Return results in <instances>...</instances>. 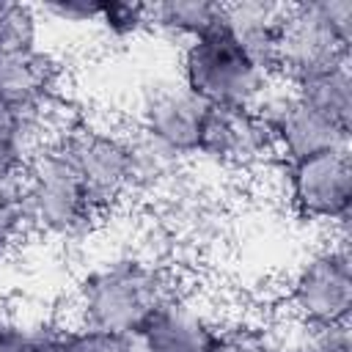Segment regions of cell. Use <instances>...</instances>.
<instances>
[{
    "mask_svg": "<svg viewBox=\"0 0 352 352\" xmlns=\"http://www.w3.org/2000/svg\"><path fill=\"white\" fill-rule=\"evenodd\" d=\"M352 41L344 38L322 14L319 0L289 3L275 44V80L300 85L341 63H349Z\"/></svg>",
    "mask_w": 352,
    "mask_h": 352,
    "instance_id": "cell-8",
    "label": "cell"
},
{
    "mask_svg": "<svg viewBox=\"0 0 352 352\" xmlns=\"http://www.w3.org/2000/svg\"><path fill=\"white\" fill-rule=\"evenodd\" d=\"M16 201L28 236H41L44 242H88L102 226V217L94 212L72 162L55 140L44 143L22 170Z\"/></svg>",
    "mask_w": 352,
    "mask_h": 352,
    "instance_id": "cell-2",
    "label": "cell"
},
{
    "mask_svg": "<svg viewBox=\"0 0 352 352\" xmlns=\"http://www.w3.org/2000/svg\"><path fill=\"white\" fill-rule=\"evenodd\" d=\"M94 30L110 41H138L148 36V3H99Z\"/></svg>",
    "mask_w": 352,
    "mask_h": 352,
    "instance_id": "cell-19",
    "label": "cell"
},
{
    "mask_svg": "<svg viewBox=\"0 0 352 352\" xmlns=\"http://www.w3.org/2000/svg\"><path fill=\"white\" fill-rule=\"evenodd\" d=\"M264 179L272 182L286 212L324 231L349 223L352 212V154L349 146L319 151L302 160L278 162Z\"/></svg>",
    "mask_w": 352,
    "mask_h": 352,
    "instance_id": "cell-5",
    "label": "cell"
},
{
    "mask_svg": "<svg viewBox=\"0 0 352 352\" xmlns=\"http://www.w3.org/2000/svg\"><path fill=\"white\" fill-rule=\"evenodd\" d=\"M223 3L212 0H165L148 3V36H160L176 50L220 25Z\"/></svg>",
    "mask_w": 352,
    "mask_h": 352,
    "instance_id": "cell-13",
    "label": "cell"
},
{
    "mask_svg": "<svg viewBox=\"0 0 352 352\" xmlns=\"http://www.w3.org/2000/svg\"><path fill=\"white\" fill-rule=\"evenodd\" d=\"M322 14L327 16V22L352 41V0H319Z\"/></svg>",
    "mask_w": 352,
    "mask_h": 352,
    "instance_id": "cell-22",
    "label": "cell"
},
{
    "mask_svg": "<svg viewBox=\"0 0 352 352\" xmlns=\"http://www.w3.org/2000/svg\"><path fill=\"white\" fill-rule=\"evenodd\" d=\"M217 352H280L275 319L253 311H217Z\"/></svg>",
    "mask_w": 352,
    "mask_h": 352,
    "instance_id": "cell-16",
    "label": "cell"
},
{
    "mask_svg": "<svg viewBox=\"0 0 352 352\" xmlns=\"http://www.w3.org/2000/svg\"><path fill=\"white\" fill-rule=\"evenodd\" d=\"M55 143L72 162L102 223L116 217L129 201H135L126 126H110L104 121L80 118L60 138H55Z\"/></svg>",
    "mask_w": 352,
    "mask_h": 352,
    "instance_id": "cell-6",
    "label": "cell"
},
{
    "mask_svg": "<svg viewBox=\"0 0 352 352\" xmlns=\"http://www.w3.org/2000/svg\"><path fill=\"white\" fill-rule=\"evenodd\" d=\"M275 333L280 352H352L349 324L316 327L280 316L275 319Z\"/></svg>",
    "mask_w": 352,
    "mask_h": 352,
    "instance_id": "cell-17",
    "label": "cell"
},
{
    "mask_svg": "<svg viewBox=\"0 0 352 352\" xmlns=\"http://www.w3.org/2000/svg\"><path fill=\"white\" fill-rule=\"evenodd\" d=\"M135 346L138 352H217V311L184 292L135 336Z\"/></svg>",
    "mask_w": 352,
    "mask_h": 352,
    "instance_id": "cell-11",
    "label": "cell"
},
{
    "mask_svg": "<svg viewBox=\"0 0 352 352\" xmlns=\"http://www.w3.org/2000/svg\"><path fill=\"white\" fill-rule=\"evenodd\" d=\"M272 135L258 110H212L192 165L228 179H264L278 165Z\"/></svg>",
    "mask_w": 352,
    "mask_h": 352,
    "instance_id": "cell-9",
    "label": "cell"
},
{
    "mask_svg": "<svg viewBox=\"0 0 352 352\" xmlns=\"http://www.w3.org/2000/svg\"><path fill=\"white\" fill-rule=\"evenodd\" d=\"M41 14L30 3L0 0V52L41 47Z\"/></svg>",
    "mask_w": 352,
    "mask_h": 352,
    "instance_id": "cell-18",
    "label": "cell"
},
{
    "mask_svg": "<svg viewBox=\"0 0 352 352\" xmlns=\"http://www.w3.org/2000/svg\"><path fill=\"white\" fill-rule=\"evenodd\" d=\"M346 226L327 231V242L302 253L286 272L280 286V305L286 319L316 327L349 324L352 256Z\"/></svg>",
    "mask_w": 352,
    "mask_h": 352,
    "instance_id": "cell-4",
    "label": "cell"
},
{
    "mask_svg": "<svg viewBox=\"0 0 352 352\" xmlns=\"http://www.w3.org/2000/svg\"><path fill=\"white\" fill-rule=\"evenodd\" d=\"M41 14V22H60V25H85L94 28L96 25V14H99V3L91 0H58V3H44L36 6Z\"/></svg>",
    "mask_w": 352,
    "mask_h": 352,
    "instance_id": "cell-21",
    "label": "cell"
},
{
    "mask_svg": "<svg viewBox=\"0 0 352 352\" xmlns=\"http://www.w3.org/2000/svg\"><path fill=\"white\" fill-rule=\"evenodd\" d=\"M311 107L330 118L344 132H352V69L341 63L324 74H316L300 85H292Z\"/></svg>",
    "mask_w": 352,
    "mask_h": 352,
    "instance_id": "cell-15",
    "label": "cell"
},
{
    "mask_svg": "<svg viewBox=\"0 0 352 352\" xmlns=\"http://www.w3.org/2000/svg\"><path fill=\"white\" fill-rule=\"evenodd\" d=\"M212 107L195 96L173 72L146 77L135 94L132 126L184 157L190 165L201 148Z\"/></svg>",
    "mask_w": 352,
    "mask_h": 352,
    "instance_id": "cell-7",
    "label": "cell"
},
{
    "mask_svg": "<svg viewBox=\"0 0 352 352\" xmlns=\"http://www.w3.org/2000/svg\"><path fill=\"white\" fill-rule=\"evenodd\" d=\"M173 69L212 110H253L275 82V77L242 52L220 25L182 44Z\"/></svg>",
    "mask_w": 352,
    "mask_h": 352,
    "instance_id": "cell-3",
    "label": "cell"
},
{
    "mask_svg": "<svg viewBox=\"0 0 352 352\" xmlns=\"http://www.w3.org/2000/svg\"><path fill=\"white\" fill-rule=\"evenodd\" d=\"M187 289L179 264L132 245L116 248L88 264L72 292V324L138 336L168 302Z\"/></svg>",
    "mask_w": 352,
    "mask_h": 352,
    "instance_id": "cell-1",
    "label": "cell"
},
{
    "mask_svg": "<svg viewBox=\"0 0 352 352\" xmlns=\"http://www.w3.org/2000/svg\"><path fill=\"white\" fill-rule=\"evenodd\" d=\"M44 146L30 116L0 99V190H16L22 170Z\"/></svg>",
    "mask_w": 352,
    "mask_h": 352,
    "instance_id": "cell-14",
    "label": "cell"
},
{
    "mask_svg": "<svg viewBox=\"0 0 352 352\" xmlns=\"http://www.w3.org/2000/svg\"><path fill=\"white\" fill-rule=\"evenodd\" d=\"M286 6L289 3L242 0V3H223L220 11V28L231 36L236 47H242V52H248L270 74L275 63V44L286 16Z\"/></svg>",
    "mask_w": 352,
    "mask_h": 352,
    "instance_id": "cell-12",
    "label": "cell"
},
{
    "mask_svg": "<svg viewBox=\"0 0 352 352\" xmlns=\"http://www.w3.org/2000/svg\"><path fill=\"white\" fill-rule=\"evenodd\" d=\"M256 110L272 135L280 162H292V160H302L319 151L349 146V132H344L330 118H324L292 85L280 80L270 85V91L256 104Z\"/></svg>",
    "mask_w": 352,
    "mask_h": 352,
    "instance_id": "cell-10",
    "label": "cell"
},
{
    "mask_svg": "<svg viewBox=\"0 0 352 352\" xmlns=\"http://www.w3.org/2000/svg\"><path fill=\"white\" fill-rule=\"evenodd\" d=\"M28 236V226L16 201V190H0V264Z\"/></svg>",
    "mask_w": 352,
    "mask_h": 352,
    "instance_id": "cell-20",
    "label": "cell"
}]
</instances>
